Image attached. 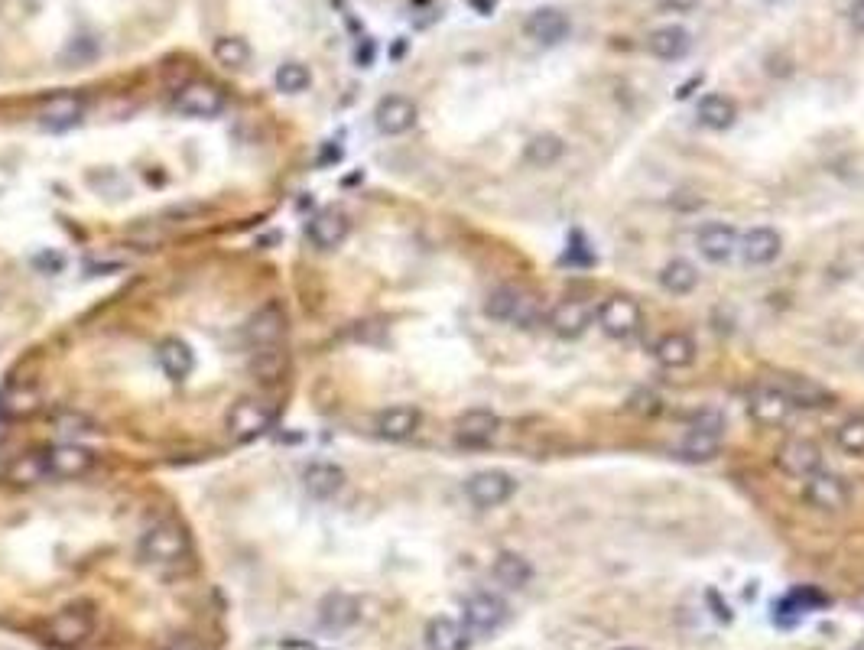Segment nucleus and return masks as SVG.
<instances>
[{"label": "nucleus", "instance_id": "obj_1", "mask_svg": "<svg viewBox=\"0 0 864 650\" xmlns=\"http://www.w3.org/2000/svg\"><path fill=\"white\" fill-rule=\"evenodd\" d=\"M484 312H488L494 322H507V325H514V329H533V325L543 319L540 299L517 290V286L494 290L488 296V303H484Z\"/></svg>", "mask_w": 864, "mask_h": 650}, {"label": "nucleus", "instance_id": "obj_2", "mask_svg": "<svg viewBox=\"0 0 864 650\" xmlns=\"http://www.w3.org/2000/svg\"><path fill=\"white\" fill-rule=\"evenodd\" d=\"M189 553H192V540L176 520H160V524H153L140 540V556L160 566H176Z\"/></svg>", "mask_w": 864, "mask_h": 650}, {"label": "nucleus", "instance_id": "obj_3", "mask_svg": "<svg viewBox=\"0 0 864 650\" xmlns=\"http://www.w3.org/2000/svg\"><path fill=\"white\" fill-rule=\"evenodd\" d=\"M595 319H598V329L608 338L624 342V338L640 332V325H644V309H640V303L631 296H608L605 303L598 306Z\"/></svg>", "mask_w": 864, "mask_h": 650}, {"label": "nucleus", "instance_id": "obj_4", "mask_svg": "<svg viewBox=\"0 0 864 650\" xmlns=\"http://www.w3.org/2000/svg\"><path fill=\"white\" fill-rule=\"evenodd\" d=\"M517 481L510 472L501 468H481L468 481H465V498L478 507V511H491V507H501L514 498Z\"/></svg>", "mask_w": 864, "mask_h": 650}, {"label": "nucleus", "instance_id": "obj_5", "mask_svg": "<svg viewBox=\"0 0 864 650\" xmlns=\"http://www.w3.org/2000/svg\"><path fill=\"white\" fill-rule=\"evenodd\" d=\"M270 423H273V407L260 397H241L228 410V420H225L228 436L234 442H251L257 436H264Z\"/></svg>", "mask_w": 864, "mask_h": 650}, {"label": "nucleus", "instance_id": "obj_6", "mask_svg": "<svg viewBox=\"0 0 864 650\" xmlns=\"http://www.w3.org/2000/svg\"><path fill=\"white\" fill-rule=\"evenodd\" d=\"M803 498L822 514H839V511H845L848 504H852V488H848V481L842 475L822 472V468H819L816 475L806 478Z\"/></svg>", "mask_w": 864, "mask_h": 650}, {"label": "nucleus", "instance_id": "obj_7", "mask_svg": "<svg viewBox=\"0 0 864 650\" xmlns=\"http://www.w3.org/2000/svg\"><path fill=\"white\" fill-rule=\"evenodd\" d=\"M95 631V611L91 605H65L49 618V637L62 647H75Z\"/></svg>", "mask_w": 864, "mask_h": 650}, {"label": "nucleus", "instance_id": "obj_8", "mask_svg": "<svg viewBox=\"0 0 864 650\" xmlns=\"http://www.w3.org/2000/svg\"><path fill=\"white\" fill-rule=\"evenodd\" d=\"M283 335H286V312H283V306L277 303V299H273V303H267V306H260L254 316L247 319V325H244L247 345L257 348V351L277 348V345L283 342Z\"/></svg>", "mask_w": 864, "mask_h": 650}, {"label": "nucleus", "instance_id": "obj_9", "mask_svg": "<svg viewBox=\"0 0 864 650\" xmlns=\"http://www.w3.org/2000/svg\"><path fill=\"white\" fill-rule=\"evenodd\" d=\"M748 410L761 426H783L793 416L796 407L774 381H764L748 394Z\"/></svg>", "mask_w": 864, "mask_h": 650}, {"label": "nucleus", "instance_id": "obj_10", "mask_svg": "<svg viewBox=\"0 0 864 650\" xmlns=\"http://www.w3.org/2000/svg\"><path fill=\"white\" fill-rule=\"evenodd\" d=\"M462 621L471 634H491L507 621V605L504 598H497L491 592H475L465 598L462 605Z\"/></svg>", "mask_w": 864, "mask_h": 650}, {"label": "nucleus", "instance_id": "obj_11", "mask_svg": "<svg viewBox=\"0 0 864 650\" xmlns=\"http://www.w3.org/2000/svg\"><path fill=\"white\" fill-rule=\"evenodd\" d=\"M416 121H420V108H416V101L407 95H387L377 101V108H374V124L387 137L407 134V130L416 127Z\"/></svg>", "mask_w": 864, "mask_h": 650}, {"label": "nucleus", "instance_id": "obj_12", "mask_svg": "<svg viewBox=\"0 0 864 650\" xmlns=\"http://www.w3.org/2000/svg\"><path fill=\"white\" fill-rule=\"evenodd\" d=\"M43 465L46 478H82L95 468V455L85 446H75V442H62V446L43 452Z\"/></svg>", "mask_w": 864, "mask_h": 650}, {"label": "nucleus", "instance_id": "obj_13", "mask_svg": "<svg viewBox=\"0 0 864 650\" xmlns=\"http://www.w3.org/2000/svg\"><path fill=\"white\" fill-rule=\"evenodd\" d=\"M777 468L790 478H809L822 468V449L813 439H787L777 452Z\"/></svg>", "mask_w": 864, "mask_h": 650}, {"label": "nucleus", "instance_id": "obj_14", "mask_svg": "<svg viewBox=\"0 0 864 650\" xmlns=\"http://www.w3.org/2000/svg\"><path fill=\"white\" fill-rule=\"evenodd\" d=\"M497 433H501V416L491 410H465L455 420V439H458V446H465V449L491 446Z\"/></svg>", "mask_w": 864, "mask_h": 650}, {"label": "nucleus", "instance_id": "obj_15", "mask_svg": "<svg viewBox=\"0 0 864 650\" xmlns=\"http://www.w3.org/2000/svg\"><path fill=\"white\" fill-rule=\"evenodd\" d=\"M741 244V234L728 221H709L696 231V247L709 264H728Z\"/></svg>", "mask_w": 864, "mask_h": 650}, {"label": "nucleus", "instance_id": "obj_16", "mask_svg": "<svg viewBox=\"0 0 864 650\" xmlns=\"http://www.w3.org/2000/svg\"><path fill=\"white\" fill-rule=\"evenodd\" d=\"M722 442H725V433H722V423L718 420H702L696 426L686 429L683 442H679V455H683L686 462H712L718 452H722Z\"/></svg>", "mask_w": 864, "mask_h": 650}, {"label": "nucleus", "instance_id": "obj_17", "mask_svg": "<svg viewBox=\"0 0 864 650\" xmlns=\"http://www.w3.org/2000/svg\"><path fill=\"white\" fill-rule=\"evenodd\" d=\"M225 104H228L225 91L212 82H189L176 95V108L189 117H215L225 111Z\"/></svg>", "mask_w": 864, "mask_h": 650}, {"label": "nucleus", "instance_id": "obj_18", "mask_svg": "<svg viewBox=\"0 0 864 650\" xmlns=\"http://www.w3.org/2000/svg\"><path fill=\"white\" fill-rule=\"evenodd\" d=\"M738 251H741L744 264H748V267H770L783 254V234L777 228H770V225L751 228L741 238Z\"/></svg>", "mask_w": 864, "mask_h": 650}, {"label": "nucleus", "instance_id": "obj_19", "mask_svg": "<svg viewBox=\"0 0 864 650\" xmlns=\"http://www.w3.org/2000/svg\"><path fill=\"white\" fill-rule=\"evenodd\" d=\"M592 319H595V312H592V306L585 303V299H559V303L549 309V316H546V322H549V329H553L559 338H579L588 325H592Z\"/></svg>", "mask_w": 864, "mask_h": 650}, {"label": "nucleus", "instance_id": "obj_20", "mask_svg": "<svg viewBox=\"0 0 864 650\" xmlns=\"http://www.w3.org/2000/svg\"><path fill=\"white\" fill-rule=\"evenodd\" d=\"M523 30H527V36L533 39V43H540V46H559L562 39L572 33V20H569L559 7H540V10H533L530 17H527Z\"/></svg>", "mask_w": 864, "mask_h": 650}, {"label": "nucleus", "instance_id": "obj_21", "mask_svg": "<svg viewBox=\"0 0 864 650\" xmlns=\"http://www.w3.org/2000/svg\"><path fill=\"white\" fill-rule=\"evenodd\" d=\"M420 423H423L420 410L410 407V403H394V407H387V410L377 413L374 429H377V436L387 439V442H403V439L416 436Z\"/></svg>", "mask_w": 864, "mask_h": 650}, {"label": "nucleus", "instance_id": "obj_22", "mask_svg": "<svg viewBox=\"0 0 864 650\" xmlns=\"http://www.w3.org/2000/svg\"><path fill=\"white\" fill-rule=\"evenodd\" d=\"M82 117H85V101L72 95V91H59V95H49L43 101L39 124L46 130H69L75 124H82Z\"/></svg>", "mask_w": 864, "mask_h": 650}, {"label": "nucleus", "instance_id": "obj_23", "mask_svg": "<svg viewBox=\"0 0 864 650\" xmlns=\"http://www.w3.org/2000/svg\"><path fill=\"white\" fill-rule=\"evenodd\" d=\"M774 384L790 397V403L796 410H816V407H829L832 394L822 384L809 381V377L800 374H787V377H774Z\"/></svg>", "mask_w": 864, "mask_h": 650}, {"label": "nucleus", "instance_id": "obj_24", "mask_svg": "<svg viewBox=\"0 0 864 650\" xmlns=\"http://www.w3.org/2000/svg\"><path fill=\"white\" fill-rule=\"evenodd\" d=\"M426 650H468L471 647V631L465 628V621H455V618H432L426 624Z\"/></svg>", "mask_w": 864, "mask_h": 650}, {"label": "nucleus", "instance_id": "obj_25", "mask_svg": "<svg viewBox=\"0 0 864 650\" xmlns=\"http://www.w3.org/2000/svg\"><path fill=\"white\" fill-rule=\"evenodd\" d=\"M309 241L319 247V251H335L338 244H345L348 238V218L342 212H335V208H325V212H319L316 218L309 221Z\"/></svg>", "mask_w": 864, "mask_h": 650}, {"label": "nucleus", "instance_id": "obj_26", "mask_svg": "<svg viewBox=\"0 0 864 650\" xmlns=\"http://www.w3.org/2000/svg\"><path fill=\"white\" fill-rule=\"evenodd\" d=\"M696 342H692L689 332H666L657 345H653V358H657L663 368L679 371V368H689L696 361Z\"/></svg>", "mask_w": 864, "mask_h": 650}, {"label": "nucleus", "instance_id": "obj_27", "mask_svg": "<svg viewBox=\"0 0 864 650\" xmlns=\"http://www.w3.org/2000/svg\"><path fill=\"white\" fill-rule=\"evenodd\" d=\"M491 572H494V579L501 582L504 589H510V592L527 589V585L533 582V566H530V559H527V556H520V553H514V550H501V553H497V556H494Z\"/></svg>", "mask_w": 864, "mask_h": 650}, {"label": "nucleus", "instance_id": "obj_28", "mask_svg": "<svg viewBox=\"0 0 864 650\" xmlns=\"http://www.w3.org/2000/svg\"><path fill=\"white\" fill-rule=\"evenodd\" d=\"M303 485L312 498H319V501L335 498V494L345 488V468H338L332 462H312L303 472Z\"/></svg>", "mask_w": 864, "mask_h": 650}, {"label": "nucleus", "instance_id": "obj_29", "mask_svg": "<svg viewBox=\"0 0 864 650\" xmlns=\"http://www.w3.org/2000/svg\"><path fill=\"white\" fill-rule=\"evenodd\" d=\"M358 615H361L358 598H351V595H345V592L325 595L322 605H319V621H322L329 631H345V628H351V624L358 621Z\"/></svg>", "mask_w": 864, "mask_h": 650}, {"label": "nucleus", "instance_id": "obj_30", "mask_svg": "<svg viewBox=\"0 0 864 650\" xmlns=\"http://www.w3.org/2000/svg\"><path fill=\"white\" fill-rule=\"evenodd\" d=\"M657 280H660V286H663V290L670 293V296H689V293L699 286V270H696V264H692V260L673 257V260H666V264L660 267Z\"/></svg>", "mask_w": 864, "mask_h": 650}, {"label": "nucleus", "instance_id": "obj_31", "mask_svg": "<svg viewBox=\"0 0 864 650\" xmlns=\"http://www.w3.org/2000/svg\"><path fill=\"white\" fill-rule=\"evenodd\" d=\"M156 361H160V368L166 371L169 381H186L195 368L192 348L182 342V338H166V342H160V348H156Z\"/></svg>", "mask_w": 864, "mask_h": 650}, {"label": "nucleus", "instance_id": "obj_32", "mask_svg": "<svg viewBox=\"0 0 864 650\" xmlns=\"http://www.w3.org/2000/svg\"><path fill=\"white\" fill-rule=\"evenodd\" d=\"M696 117H699V124L709 127V130H728L731 124L738 121V104L731 101L728 95H718V91H712V95H705L699 101Z\"/></svg>", "mask_w": 864, "mask_h": 650}, {"label": "nucleus", "instance_id": "obj_33", "mask_svg": "<svg viewBox=\"0 0 864 650\" xmlns=\"http://www.w3.org/2000/svg\"><path fill=\"white\" fill-rule=\"evenodd\" d=\"M692 46L689 33L683 30V26H660V30L650 33V52L663 62H676L683 59L686 52Z\"/></svg>", "mask_w": 864, "mask_h": 650}, {"label": "nucleus", "instance_id": "obj_34", "mask_svg": "<svg viewBox=\"0 0 864 650\" xmlns=\"http://www.w3.org/2000/svg\"><path fill=\"white\" fill-rule=\"evenodd\" d=\"M562 153H566V140L559 134H536L527 140V147H523V163L533 169H546L559 163Z\"/></svg>", "mask_w": 864, "mask_h": 650}, {"label": "nucleus", "instance_id": "obj_35", "mask_svg": "<svg viewBox=\"0 0 864 650\" xmlns=\"http://www.w3.org/2000/svg\"><path fill=\"white\" fill-rule=\"evenodd\" d=\"M212 56L218 65H225V69H244V65L251 62V46H247V39L241 36H218L212 43Z\"/></svg>", "mask_w": 864, "mask_h": 650}, {"label": "nucleus", "instance_id": "obj_36", "mask_svg": "<svg viewBox=\"0 0 864 650\" xmlns=\"http://www.w3.org/2000/svg\"><path fill=\"white\" fill-rule=\"evenodd\" d=\"M273 82H277L283 95H303V91L312 85V75L303 62H283L277 75H273Z\"/></svg>", "mask_w": 864, "mask_h": 650}, {"label": "nucleus", "instance_id": "obj_37", "mask_svg": "<svg viewBox=\"0 0 864 650\" xmlns=\"http://www.w3.org/2000/svg\"><path fill=\"white\" fill-rule=\"evenodd\" d=\"M835 446H839L845 455L861 459L864 455V416H848V420L835 429Z\"/></svg>", "mask_w": 864, "mask_h": 650}, {"label": "nucleus", "instance_id": "obj_38", "mask_svg": "<svg viewBox=\"0 0 864 650\" xmlns=\"http://www.w3.org/2000/svg\"><path fill=\"white\" fill-rule=\"evenodd\" d=\"M826 605H829V598L819 589H813V585H800V589H793L780 602V608H790L793 615H806V611H816V608H826Z\"/></svg>", "mask_w": 864, "mask_h": 650}, {"label": "nucleus", "instance_id": "obj_39", "mask_svg": "<svg viewBox=\"0 0 864 650\" xmlns=\"http://www.w3.org/2000/svg\"><path fill=\"white\" fill-rule=\"evenodd\" d=\"M43 478H46L43 452L23 455V459L13 462V468H10V481H17V485H36V481H43Z\"/></svg>", "mask_w": 864, "mask_h": 650}, {"label": "nucleus", "instance_id": "obj_40", "mask_svg": "<svg viewBox=\"0 0 864 650\" xmlns=\"http://www.w3.org/2000/svg\"><path fill=\"white\" fill-rule=\"evenodd\" d=\"M848 23H852L858 33H864V0H852V4H848Z\"/></svg>", "mask_w": 864, "mask_h": 650}, {"label": "nucleus", "instance_id": "obj_41", "mask_svg": "<svg viewBox=\"0 0 864 650\" xmlns=\"http://www.w3.org/2000/svg\"><path fill=\"white\" fill-rule=\"evenodd\" d=\"M660 4L666 10H673V13H689V10H696L702 0H660Z\"/></svg>", "mask_w": 864, "mask_h": 650}, {"label": "nucleus", "instance_id": "obj_42", "mask_svg": "<svg viewBox=\"0 0 864 650\" xmlns=\"http://www.w3.org/2000/svg\"><path fill=\"white\" fill-rule=\"evenodd\" d=\"M166 650H202V644L195 641V637H179V641H173Z\"/></svg>", "mask_w": 864, "mask_h": 650}, {"label": "nucleus", "instance_id": "obj_43", "mask_svg": "<svg viewBox=\"0 0 864 650\" xmlns=\"http://www.w3.org/2000/svg\"><path fill=\"white\" fill-rule=\"evenodd\" d=\"M471 7H478L481 13H491V7H494V0H468Z\"/></svg>", "mask_w": 864, "mask_h": 650}, {"label": "nucleus", "instance_id": "obj_44", "mask_svg": "<svg viewBox=\"0 0 864 650\" xmlns=\"http://www.w3.org/2000/svg\"><path fill=\"white\" fill-rule=\"evenodd\" d=\"M618 650H644V647H618Z\"/></svg>", "mask_w": 864, "mask_h": 650}]
</instances>
